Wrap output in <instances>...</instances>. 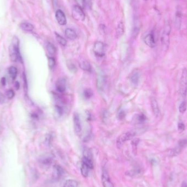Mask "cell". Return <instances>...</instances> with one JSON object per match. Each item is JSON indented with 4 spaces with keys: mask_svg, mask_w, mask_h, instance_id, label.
I'll return each instance as SVG.
<instances>
[{
    "mask_svg": "<svg viewBox=\"0 0 187 187\" xmlns=\"http://www.w3.org/2000/svg\"><path fill=\"white\" fill-rule=\"evenodd\" d=\"M9 55L13 62H22V56L19 47V40L17 37H14L9 47Z\"/></svg>",
    "mask_w": 187,
    "mask_h": 187,
    "instance_id": "obj_1",
    "label": "cell"
},
{
    "mask_svg": "<svg viewBox=\"0 0 187 187\" xmlns=\"http://www.w3.org/2000/svg\"><path fill=\"white\" fill-rule=\"evenodd\" d=\"M171 28L169 24L167 23L164 26L161 35L160 41L164 50H167L169 49L170 45V35Z\"/></svg>",
    "mask_w": 187,
    "mask_h": 187,
    "instance_id": "obj_2",
    "label": "cell"
},
{
    "mask_svg": "<svg viewBox=\"0 0 187 187\" xmlns=\"http://www.w3.org/2000/svg\"><path fill=\"white\" fill-rule=\"evenodd\" d=\"M179 93L183 98L186 97L187 94V70L184 68L182 70L179 83Z\"/></svg>",
    "mask_w": 187,
    "mask_h": 187,
    "instance_id": "obj_3",
    "label": "cell"
},
{
    "mask_svg": "<svg viewBox=\"0 0 187 187\" xmlns=\"http://www.w3.org/2000/svg\"><path fill=\"white\" fill-rule=\"evenodd\" d=\"M136 135V132L135 131H128L122 133L116 140V145L118 148H121L122 145L129 140L133 139Z\"/></svg>",
    "mask_w": 187,
    "mask_h": 187,
    "instance_id": "obj_4",
    "label": "cell"
},
{
    "mask_svg": "<svg viewBox=\"0 0 187 187\" xmlns=\"http://www.w3.org/2000/svg\"><path fill=\"white\" fill-rule=\"evenodd\" d=\"M72 16L76 20L83 21L85 19V16L83 9L79 6H73L72 11Z\"/></svg>",
    "mask_w": 187,
    "mask_h": 187,
    "instance_id": "obj_5",
    "label": "cell"
},
{
    "mask_svg": "<svg viewBox=\"0 0 187 187\" xmlns=\"http://www.w3.org/2000/svg\"><path fill=\"white\" fill-rule=\"evenodd\" d=\"M73 125H74V129L76 133L77 136H80L82 134V128L81 124V121L80 120L79 115L78 113H75L73 114Z\"/></svg>",
    "mask_w": 187,
    "mask_h": 187,
    "instance_id": "obj_6",
    "label": "cell"
},
{
    "mask_svg": "<svg viewBox=\"0 0 187 187\" xmlns=\"http://www.w3.org/2000/svg\"><path fill=\"white\" fill-rule=\"evenodd\" d=\"M94 52L96 56L102 57L104 55V44L102 42H96L94 45Z\"/></svg>",
    "mask_w": 187,
    "mask_h": 187,
    "instance_id": "obj_7",
    "label": "cell"
},
{
    "mask_svg": "<svg viewBox=\"0 0 187 187\" xmlns=\"http://www.w3.org/2000/svg\"><path fill=\"white\" fill-rule=\"evenodd\" d=\"M182 20V13L180 7H178L175 14V27L178 30H180L181 28Z\"/></svg>",
    "mask_w": 187,
    "mask_h": 187,
    "instance_id": "obj_8",
    "label": "cell"
},
{
    "mask_svg": "<svg viewBox=\"0 0 187 187\" xmlns=\"http://www.w3.org/2000/svg\"><path fill=\"white\" fill-rule=\"evenodd\" d=\"M64 173V171L61 166L59 165H55L53 166V179L55 181H58L61 179Z\"/></svg>",
    "mask_w": 187,
    "mask_h": 187,
    "instance_id": "obj_9",
    "label": "cell"
},
{
    "mask_svg": "<svg viewBox=\"0 0 187 187\" xmlns=\"http://www.w3.org/2000/svg\"><path fill=\"white\" fill-rule=\"evenodd\" d=\"M102 181L104 187H114L113 184L110 180L107 171L104 169H103L102 174Z\"/></svg>",
    "mask_w": 187,
    "mask_h": 187,
    "instance_id": "obj_10",
    "label": "cell"
},
{
    "mask_svg": "<svg viewBox=\"0 0 187 187\" xmlns=\"http://www.w3.org/2000/svg\"><path fill=\"white\" fill-rule=\"evenodd\" d=\"M144 42L145 44L150 48H153L156 46V42L153 33H149L147 35H146L144 38Z\"/></svg>",
    "mask_w": 187,
    "mask_h": 187,
    "instance_id": "obj_11",
    "label": "cell"
},
{
    "mask_svg": "<svg viewBox=\"0 0 187 187\" xmlns=\"http://www.w3.org/2000/svg\"><path fill=\"white\" fill-rule=\"evenodd\" d=\"M56 90L60 93H64L66 89V82L64 78L59 79L55 84Z\"/></svg>",
    "mask_w": 187,
    "mask_h": 187,
    "instance_id": "obj_12",
    "label": "cell"
},
{
    "mask_svg": "<svg viewBox=\"0 0 187 187\" xmlns=\"http://www.w3.org/2000/svg\"><path fill=\"white\" fill-rule=\"evenodd\" d=\"M55 17L59 24L61 25H65L66 24V18L64 13L61 10L58 9L55 13Z\"/></svg>",
    "mask_w": 187,
    "mask_h": 187,
    "instance_id": "obj_13",
    "label": "cell"
},
{
    "mask_svg": "<svg viewBox=\"0 0 187 187\" xmlns=\"http://www.w3.org/2000/svg\"><path fill=\"white\" fill-rule=\"evenodd\" d=\"M53 158L50 156H45L43 157H42L39 162L40 163L41 165L44 168H48L53 163Z\"/></svg>",
    "mask_w": 187,
    "mask_h": 187,
    "instance_id": "obj_14",
    "label": "cell"
},
{
    "mask_svg": "<svg viewBox=\"0 0 187 187\" xmlns=\"http://www.w3.org/2000/svg\"><path fill=\"white\" fill-rule=\"evenodd\" d=\"M141 76V72L138 70L133 71L130 76V79L131 82L135 85H137L140 80V78Z\"/></svg>",
    "mask_w": 187,
    "mask_h": 187,
    "instance_id": "obj_15",
    "label": "cell"
},
{
    "mask_svg": "<svg viewBox=\"0 0 187 187\" xmlns=\"http://www.w3.org/2000/svg\"><path fill=\"white\" fill-rule=\"evenodd\" d=\"M150 104L152 111L154 113V116L157 117L160 114V109L159 107L158 101L154 97L151 98L150 99Z\"/></svg>",
    "mask_w": 187,
    "mask_h": 187,
    "instance_id": "obj_16",
    "label": "cell"
},
{
    "mask_svg": "<svg viewBox=\"0 0 187 187\" xmlns=\"http://www.w3.org/2000/svg\"><path fill=\"white\" fill-rule=\"evenodd\" d=\"M79 67L85 71L90 72L92 67L90 63L86 60H81L79 62Z\"/></svg>",
    "mask_w": 187,
    "mask_h": 187,
    "instance_id": "obj_17",
    "label": "cell"
},
{
    "mask_svg": "<svg viewBox=\"0 0 187 187\" xmlns=\"http://www.w3.org/2000/svg\"><path fill=\"white\" fill-rule=\"evenodd\" d=\"M65 34L66 37L70 40H75L77 38V35L75 30L70 28L66 29Z\"/></svg>",
    "mask_w": 187,
    "mask_h": 187,
    "instance_id": "obj_18",
    "label": "cell"
},
{
    "mask_svg": "<svg viewBox=\"0 0 187 187\" xmlns=\"http://www.w3.org/2000/svg\"><path fill=\"white\" fill-rule=\"evenodd\" d=\"M105 85V78L102 75H99L97 78V87L99 90H102Z\"/></svg>",
    "mask_w": 187,
    "mask_h": 187,
    "instance_id": "obj_19",
    "label": "cell"
},
{
    "mask_svg": "<svg viewBox=\"0 0 187 187\" xmlns=\"http://www.w3.org/2000/svg\"><path fill=\"white\" fill-rule=\"evenodd\" d=\"M124 33V25L123 21H120L116 28V36L118 37H121Z\"/></svg>",
    "mask_w": 187,
    "mask_h": 187,
    "instance_id": "obj_20",
    "label": "cell"
},
{
    "mask_svg": "<svg viewBox=\"0 0 187 187\" xmlns=\"http://www.w3.org/2000/svg\"><path fill=\"white\" fill-rule=\"evenodd\" d=\"M20 28L25 31H31L34 29V26L29 23L24 22L21 23Z\"/></svg>",
    "mask_w": 187,
    "mask_h": 187,
    "instance_id": "obj_21",
    "label": "cell"
},
{
    "mask_svg": "<svg viewBox=\"0 0 187 187\" xmlns=\"http://www.w3.org/2000/svg\"><path fill=\"white\" fill-rule=\"evenodd\" d=\"M79 183L74 179H68L65 182L64 187H79Z\"/></svg>",
    "mask_w": 187,
    "mask_h": 187,
    "instance_id": "obj_22",
    "label": "cell"
},
{
    "mask_svg": "<svg viewBox=\"0 0 187 187\" xmlns=\"http://www.w3.org/2000/svg\"><path fill=\"white\" fill-rule=\"evenodd\" d=\"M47 50L48 53L51 56H53L56 53V49L55 47L54 46V44H53L50 42L48 43L47 44Z\"/></svg>",
    "mask_w": 187,
    "mask_h": 187,
    "instance_id": "obj_23",
    "label": "cell"
},
{
    "mask_svg": "<svg viewBox=\"0 0 187 187\" xmlns=\"http://www.w3.org/2000/svg\"><path fill=\"white\" fill-rule=\"evenodd\" d=\"M82 162L85 164L87 166H88L90 169H92L94 168L93 162H92L91 158H89L87 157L84 156L83 159H82Z\"/></svg>",
    "mask_w": 187,
    "mask_h": 187,
    "instance_id": "obj_24",
    "label": "cell"
},
{
    "mask_svg": "<svg viewBox=\"0 0 187 187\" xmlns=\"http://www.w3.org/2000/svg\"><path fill=\"white\" fill-rule=\"evenodd\" d=\"M8 73L12 80H15L17 78L18 74L17 68L14 66H11L9 68Z\"/></svg>",
    "mask_w": 187,
    "mask_h": 187,
    "instance_id": "obj_25",
    "label": "cell"
},
{
    "mask_svg": "<svg viewBox=\"0 0 187 187\" xmlns=\"http://www.w3.org/2000/svg\"><path fill=\"white\" fill-rule=\"evenodd\" d=\"M89 167L88 166H87L85 164L82 163V166L80 168V171H81V174L84 177H87L89 175Z\"/></svg>",
    "mask_w": 187,
    "mask_h": 187,
    "instance_id": "obj_26",
    "label": "cell"
},
{
    "mask_svg": "<svg viewBox=\"0 0 187 187\" xmlns=\"http://www.w3.org/2000/svg\"><path fill=\"white\" fill-rule=\"evenodd\" d=\"M182 150V149L177 145L176 147H175V148L171 150L170 152L169 153V155L171 157H176L181 153Z\"/></svg>",
    "mask_w": 187,
    "mask_h": 187,
    "instance_id": "obj_27",
    "label": "cell"
},
{
    "mask_svg": "<svg viewBox=\"0 0 187 187\" xmlns=\"http://www.w3.org/2000/svg\"><path fill=\"white\" fill-rule=\"evenodd\" d=\"M55 37L56 41L60 45L62 46H66V40L64 38L62 37L61 36H60L59 34L57 33H55Z\"/></svg>",
    "mask_w": 187,
    "mask_h": 187,
    "instance_id": "obj_28",
    "label": "cell"
},
{
    "mask_svg": "<svg viewBox=\"0 0 187 187\" xmlns=\"http://www.w3.org/2000/svg\"><path fill=\"white\" fill-rule=\"evenodd\" d=\"M93 92L90 89H87L84 91V96L86 99H90L93 95Z\"/></svg>",
    "mask_w": 187,
    "mask_h": 187,
    "instance_id": "obj_29",
    "label": "cell"
},
{
    "mask_svg": "<svg viewBox=\"0 0 187 187\" xmlns=\"http://www.w3.org/2000/svg\"><path fill=\"white\" fill-rule=\"evenodd\" d=\"M187 110V104L185 101H183L180 104L179 106V111L181 113H184L186 112Z\"/></svg>",
    "mask_w": 187,
    "mask_h": 187,
    "instance_id": "obj_30",
    "label": "cell"
},
{
    "mask_svg": "<svg viewBox=\"0 0 187 187\" xmlns=\"http://www.w3.org/2000/svg\"><path fill=\"white\" fill-rule=\"evenodd\" d=\"M136 120H137L138 123H142L145 122L147 120V117L143 114H138V115H137Z\"/></svg>",
    "mask_w": 187,
    "mask_h": 187,
    "instance_id": "obj_31",
    "label": "cell"
},
{
    "mask_svg": "<svg viewBox=\"0 0 187 187\" xmlns=\"http://www.w3.org/2000/svg\"><path fill=\"white\" fill-rule=\"evenodd\" d=\"M55 64H56V61L54 58L49 57L48 58V65L50 68H52L54 67V66H55Z\"/></svg>",
    "mask_w": 187,
    "mask_h": 187,
    "instance_id": "obj_32",
    "label": "cell"
},
{
    "mask_svg": "<svg viewBox=\"0 0 187 187\" xmlns=\"http://www.w3.org/2000/svg\"><path fill=\"white\" fill-rule=\"evenodd\" d=\"M187 145V139H182L181 140L179 141L178 143V146H179L180 148H181L182 149H183L184 147H186Z\"/></svg>",
    "mask_w": 187,
    "mask_h": 187,
    "instance_id": "obj_33",
    "label": "cell"
},
{
    "mask_svg": "<svg viewBox=\"0 0 187 187\" xmlns=\"http://www.w3.org/2000/svg\"><path fill=\"white\" fill-rule=\"evenodd\" d=\"M6 95L7 98L9 99H12L14 96H15V92L12 89H9L7 92H6Z\"/></svg>",
    "mask_w": 187,
    "mask_h": 187,
    "instance_id": "obj_34",
    "label": "cell"
},
{
    "mask_svg": "<svg viewBox=\"0 0 187 187\" xmlns=\"http://www.w3.org/2000/svg\"><path fill=\"white\" fill-rule=\"evenodd\" d=\"M177 128H178V131H179V133H181L185 130L186 126H185L184 124L181 121V122H179Z\"/></svg>",
    "mask_w": 187,
    "mask_h": 187,
    "instance_id": "obj_35",
    "label": "cell"
},
{
    "mask_svg": "<svg viewBox=\"0 0 187 187\" xmlns=\"http://www.w3.org/2000/svg\"><path fill=\"white\" fill-rule=\"evenodd\" d=\"M68 67L72 72H76L77 71L76 66H75V64H73L72 62L68 63Z\"/></svg>",
    "mask_w": 187,
    "mask_h": 187,
    "instance_id": "obj_36",
    "label": "cell"
},
{
    "mask_svg": "<svg viewBox=\"0 0 187 187\" xmlns=\"http://www.w3.org/2000/svg\"><path fill=\"white\" fill-rule=\"evenodd\" d=\"M139 142H140V140L138 138H135L133 140V141L131 142V144H132L133 147L134 149L136 150L137 146L138 145V143H139Z\"/></svg>",
    "mask_w": 187,
    "mask_h": 187,
    "instance_id": "obj_37",
    "label": "cell"
},
{
    "mask_svg": "<svg viewBox=\"0 0 187 187\" xmlns=\"http://www.w3.org/2000/svg\"><path fill=\"white\" fill-rule=\"evenodd\" d=\"M23 79H24V87L25 89H28V83H27V79H26V76L25 73H23Z\"/></svg>",
    "mask_w": 187,
    "mask_h": 187,
    "instance_id": "obj_38",
    "label": "cell"
},
{
    "mask_svg": "<svg viewBox=\"0 0 187 187\" xmlns=\"http://www.w3.org/2000/svg\"><path fill=\"white\" fill-rule=\"evenodd\" d=\"M1 83L3 86H4L6 84V77H2L1 80Z\"/></svg>",
    "mask_w": 187,
    "mask_h": 187,
    "instance_id": "obj_39",
    "label": "cell"
},
{
    "mask_svg": "<svg viewBox=\"0 0 187 187\" xmlns=\"http://www.w3.org/2000/svg\"><path fill=\"white\" fill-rule=\"evenodd\" d=\"M125 113L124 112H121L119 114V119H123L125 117Z\"/></svg>",
    "mask_w": 187,
    "mask_h": 187,
    "instance_id": "obj_40",
    "label": "cell"
},
{
    "mask_svg": "<svg viewBox=\"0 0 187 187\" xmlns=\"http://www.w3.org/2000/svg\"><path fill=\"white\" fill-rule=\"evenodd\" d=\"M15 87H16L17 90H19V89L20 88V84L18 82H16V83H15Z\"/></svg>",
    "mask_w": 187,
    "mask_h": 187,
    "instance_id": "obj_41",
    "label": "cell"
},
{
    "mask_svg": "<svg viewBox=\"0 0 187 187\" xmlns=\"http://www.w3.org/2000/svg\"><path fill=\"white\" fill-rule=\"evenodd\" d=\"M181 187H187V184L186 182H183L181 185Z\"/></svg>",
    "mask_w": 187,
    "mask_h": 187,
    "instance_id": "obj_42",
    "label": "cell"
},
{
    "mask_svg": "<svg viewBox=\"0 0 187 187\" xmlns=\"http://www.w3.org/2000/svg\"><path fill=\"white\" fill-rule=\"evenodd\" d=\"M145 1H147V0H145Z\"/></svg>",
    "mask_w": 187,
    "mask_h": 187,
    "instance_id": "obj_43",
    "label": "cell"
}]
</instances>
